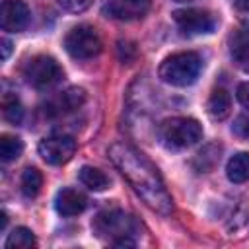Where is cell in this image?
Instances as JSON below:
<instances>
[{"label": "cell", "instance_id": "cell-24", "mask_svg": "<svg viewBox=\"0 0 249 249\" xmlns=\"http://www.w3.org/2000/svg\"><path fill=\"white\" fill-rule=\"evenodd\" d=\"M235 8L241 10V12H249V0H233Z\"/></svg>", "mask_w": 249, "mask_h": 249}, {"label": "cell", "instance_id": "cell-26", "mask_svg": "<svg viewBox=\"0 0 249 249\" xmlns=\"http://www.w3.org/2000/svg\"><path fill=\"white\" fill-rule=\"evenodd\" d=\"M0 218H2V220H0V230H4V228H6V222H8L6 212H2V214H0Z\"/></svg>", "mask_w": 249, "mask_h": 249}, {"label": "cell", "instance_id": "cell-12", "mask_svg": "<svg viewBox=\"0 0 249 249\" xmlns=\"http://www.w3.org/2000/svg\"><path fill=\"white\" fill-rule=\"evenodd\" d=\"M206 109H208V115L216 121H222L230 115L231 111V97L230 93L224 89V88H218L210 93L208 97V103H206Z\"/></svg>", "mask_w": 249, "mask_h": 249}, {"label": "cell", "instance_id": "cell-19", "mask_svg": "<svg viewBox=\"0 0 249 249\" xmlns=\"http://www.w3.org/2000/svg\"><path fill=\"white\" fill-rule=\"evenodd\" d=\"M231 58L239 70L249 72V39H235L231 45Z\"/></svg>", "mask_w": 249, "mask_h": 249}, {"label": "cell", "instance_id": "cell-17", "mask_svg": "<svg viewBox=\"0 0 249 249\" xmlns=\"http://www.w3.org/2000/svg\"><path fill=\"white\" fill-rule=\"evenodd\" d=\"M21 152H23V142L18 136H12V134L0 136V158L4 163L18 160L21 156Z\"/></svg>", "mask_w": 249, "mask_h": 249}, {"label": "cell", "instance_id": "cell-8", "mask_svg": "<svg viewBox=\"0 0 249 249\" xmlns=\"http://www.w3.org/2000/svg\"><path fill=\"white\" fill-rule=\"evenodd\" d=\"M76 154V140L66 134L47 136L39 142V156L51 165H62Z\"/></svg>", "mask_w": 249, "mask_h": 249}, {"label": "cell", "instance_id": "cell-5", "mask_svg": "<svg viewBox=\"0 0 249 249\" xmlns=\"http://www.w3.org/2000/svg\"><path fill=\"white\" fill-rule=\"evenodd\" d=\"M23 78L35 89H51L64 78V72H62L60 64L53 56L37 54L31 60L25 62Z\"/></svg>", "mask_w": 249, "mask_h": 249}, {"label": "cell", "instance_id": "cell-21", "mask_svg": "<svg viewBox=\"0 0 249 249\" xmlns=\"http://www.w3.org/2000/svg\"><path fill=\"white\" fill-rule=\"evenodd\" d=\"M93 0H56V4L64 10V12H70V14H80L84 10H88L91 6Z\"/></svg>", "mask_w": 249, "mask_h": 249}, {"label": "cell", "instance_id": "cell-6", "mask_svg": "<svg viewBox=\"0 0 249 249\" xmlns=\"http://www.w3.org/2000/svg\"><path fill=\"white\" fill-rule=\"evenodd\" d=\"M101 37L95 27L82 23L68 31L64 37V49L74 58H93L101 53Z\"/></svg>", "mask_w": 249, "mask_h": 249}, {"label": "cell", "instance_id": "cell-23", "mask_svg": "<svg viewBox=\"0 0 249 249\" xmlns=\"http://www.w3.org/2000/svg\"><path fill=\"white\" fill-rule=\"evenodd\" d=\"M10 47H12V43H10L8 39H2V60L8 58V54H10Z\"/></svg>", "mask_w": 249, "mask_h": 249}, {"label": "cell", "instance_id": "cell-18", "mask_svg": "<svg viewBox=\"0 0 249 249\" xmlns=\"http://www.w3.org/2000/svg\"><path fill=\"white\" fill-rule=\"evenodd\" d=\"M41 185H43V175H41L35 167H27V169L21 173L19 187H21V193H23L27 198L37 196V193L41 191Z\"/></svg>", "mask_w": 249, "mask_h": 249}, {"label": "cell", "instance_id": "cell-27", "mask_svg": "<svg viewBox=\"0 0 249 249\" xmlns=\"http://www.w3.org/2000/svg\"><path fill=\"white\" fill-rule=\"evenodd\" d=\"M175 2H181L183 4V2H193V0H175Z\"/></svg>", "mask_w": 249, "mask_h": 249}, {"label": "cell", "instance_id": "cell-25", "mask_svg": "<svg viewBox=\"0 0 249 249\" xmlns=\"http://www.w3.org/2000/svg\"><path fill=\"white\" fill-rule=\"evenodd\" d=\"M243 121H245V124H241V121H239V126H245V130H241V134L249 136V119H243Z\"/></svg>", "mask_w": 249, "mask_h": 249}, {"label": "cell", "instance_id": "cell-13", "mask_svg": "<svg viewBox=\"0 0 249 249\" xmlns=\"http://www.w3.org/2000/svg\"><path fill=\"white\" fill-rule=\"evenodd\" d=\"M228 179L231 183H245L249 181V152H239L228 160L226 165Z\"/></svg>", "mask_w": 249, "mask_h": 249}, {"label": "cell", "instance_id": "cell-1", "mask_svg": "<svg viewBox=\"0 0 249 249\" xmlns=\"http://www.w3.org/2000/svg\"><path fill=\"white\" fill-rule=\"evenodd\" d=\"M109 158L148 208L160 214H169L173 210L171 195L167 193L156 165L144 154L130 144L115 142L109 148Z\"/></svg>", "mask_w": 249, "mask_h": 249}, {"label": "cell", "instance_id": "cell-11", "mask_svg": "<svg viewBox=\"0 0 249 249\" xmlns=\"http://www.w3.org/2000/svg\"><path fill=\"white\" fill-rule=\"evenodd\" d=\"M88 198L76 189H62L54 198V208L60 216H78L86 210Z\"/></svg>", "mask_w": 249, "mask_h": 249}, {"label": "cell", "instance_id": "cell-7", "mask_svg": "<svg viewBox=\"0 0 249 249\" xmlns=\"http://www.w3.org/2000/svg\"><path fill=\"white\" fill-rule=\"evenodd\" d=\"M173 19L183 35H208L216 29L218 19L214 14L198 8H187V10H177L173 12Z\"/></svg>", "mask_w": 249, "mask_h": 249}, {"label": "cell", "instance_id": "cell-14", "mask_svg": "<svg viewBox=\"0 0 249 249\" xmlns=\"http://www.w3.org/2000/svg\"><path fill=\"white\" fill-rule=\"evenodd\" d=\"M84 99H86L84 89H80V88H70V89H66L56 101H53L51 107L54 109L56 115H60V113H70V111L78 109V107L84 103Z\"/></svg>", "mask_w": 249, "mask_h": 249}, {"label": "cell", "instance_id": "cell-16", "mask_svg": "<svg viewBox=\"0 0 249 249\" xmlns=\"http://www.w3.org/2000/svg\"><path fill=\"white\" fill-rule=\"evenodd\" d=\"M4 245H6V249H29V247L37 245V239H35L31 230L19 226V228L12 230V233L8 235Z\"/></svg>", "mask_w": 249, "mask_h": 249}, {"label": "cell", "instance_id": "cell-10", "mask_svg": "<svg viewBox=\"0 0 249 249\" xmlns=\"http://www.w3.org/2000/svg\"><path fill=\"white\" fill-rule=\"evenodd\" d=\"M31 21L29 8L23 0H4L0 8V25L4 31L19 33Z\"/></svg>", "mask_w": 249, "mask_h": 249}, {"label": "cell", "instance_id": "cell-22", "mask_svg": "<svg viewBox=\"0 0 249 249\" xmlns=\"http://www.w3.org/2000/svg\"><path fill=\"white\" fill-rule=\"evenodd\" d=\"M235 95H237V101H239L243 107H247V109H249V82L239 84V86H237Z\"/></svg>", "mask_w": 249, "mask_h": 249}, {"label": "cell", "instance_id": "cell-3", "mask_svg": "<svg viewBox=\"0 0 249 249\" xmlns=\"http://www.w3.org/2000/svg\"><path fill=\"white\" fill-rule=\"evenodd\" d=\"M202 70V58L196 53H175L171 56H167L161 64H160V78L161 82L169 84V86H177V88H185L196 82L198 74Z\"/></svg>", "mask_w": 249, "mask_h": 249}, {"label": "cell", "instance_id": "cell-20", "mask_svg": "<svg viewBox=\"0 0 249 249\" xmlns=\"http://www.w3.org/2000/svg\"><path fill=\"white\" fill-rule=\"evenodd\" d=\"M2 115H4V119L8 123L19 124L21 119H23V107H21V103L16 97H6L4 105H2Z\"/></svg>", "mask_w": 249, "mask_h": 249}, {"label": "cell", "instance_id": "cell-4", "mask_svg": "<svg viewBox=\"0 0 249 249\" xmlns=\"http://www.w3.org/2000/svg\"><path fill=\"white\" fill-rule=\"evenodd\" d=\"M160 140L169 150H185L202 138V126L189 117H173L160 124Z\"/></svg>", "mask_w": 249, "mask_h": 249}, {"label": "cell", "instance_id": "cell-2", "mask_svg": "<svg viewBox=\"0 0 249 249\" xmlns=\"http://www.w3.org/2000/svg\"><path fill=\"white\" fill-rule=\"evenodd\" d=\"M91 230L93 233L117 247H132L136 243V235H138V222L134 220V216L126 214L124 210L119 208H111V210H103L99 212L93 222H91Z\"/></svg>", "mask_w": 249, "mask_h": 249}, {"label": "cell", "instance_id": "cell-15", "mask_svg": "<svg viewBox=\"0 0 249 249\" xmlns=\"http://www.w3.org/2000/svg\"><path fill=\"white\" fill-rule=\"evenodd\" d=\"M80 177V183L84 187H88L89 191H105L109 187V177L97 169V167H91V165H84L78 173Z\"/></svg>", "mask_w": 249, "mask_h": 249}, {"label": "cell", "instance_id": "cell-9", "mask_svg": "<svg viewBox=\"0 0 249 249\" xmlns=\"http://www.w3.org/2000/svg\"><path fill=\"white\" fill-rule=\"evenodd\" d=\"M150 0H105L103 16L119 21H134L148 14Z\"/></svg>", "mask_w": 249, "mask_h": 249}]
</instances>
